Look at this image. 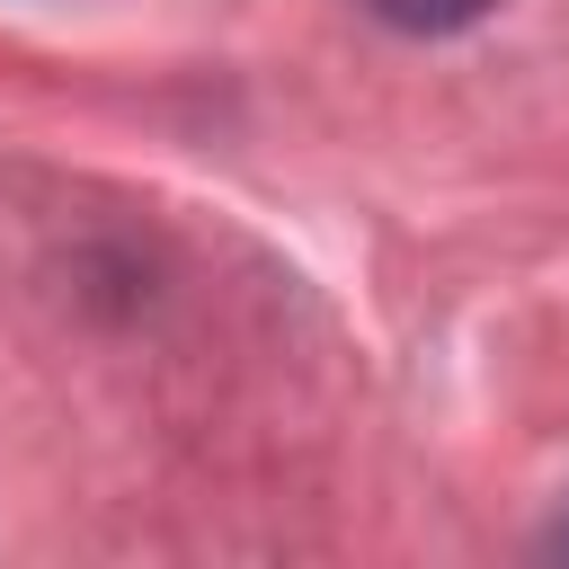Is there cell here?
<instances>
[{
  "instance_id": "obj_1",
  "label": "cell",
  "mask_w": 569,
  "mask_h": 569,
  "mask_svg": "<svg viewBox=\"0 0 569 569\" xmlns=\"http://www.w3.org/2000/svg\"><path fill=\"white\" fill-rule=\"evenodd\" d=\"M391 27H418V36H445V27H462V18H480L489 0H373Z\"/></svg>"
}]
</instances>
